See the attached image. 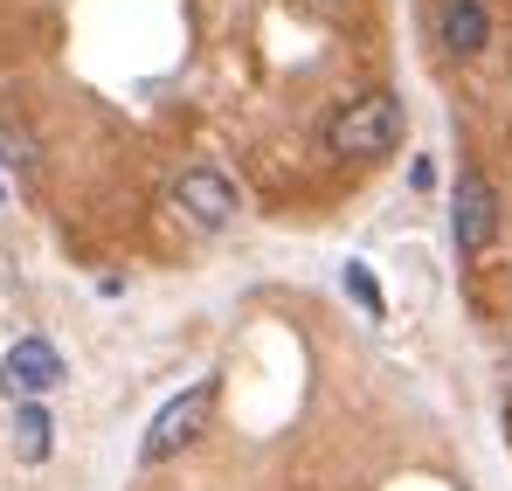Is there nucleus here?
I'll return each instance as SVG.
<instances>
[{"label":"nucleus","instance_id":"nucleus-10","mask_svg":"<svg viewBox=\"0 0 512 491\" xmlns=\"http://www.w3.org/2000/svg\"><path fill=\"white\" fill-rule=\"evenodd\" d=\"M506 436H512V395H506Z\"/></svg>","mask_w":512,"mask_h":491},{"label":"nucleus","instance_id":"nucleus-5","mask_svg":"<svg viewBox=\"0 0 512 491\" xmlns=\"http://www.w3.org/2000/svg\"><path fill=\"white\" fill-rule=\"evenodd\" d=\"M56 381H63V353L49 339H14L7 346V360H0V395L7 402H42Z\"/></svg>","mask_w":512,"mask_h":491},{"label":"nucleus","instance_id":"nucleus-7","mask_svg":"<svg viewBox=\"0 0 512 491\" xmlns=\"http://www.w3.org/2000/svg\"><path fill=\"white\" fill-rule=\"evenodd\" d=\"M49 436H56V429H49V409H42V402H21V409H14V457H21V464H42V457H49Z\"/></svg>","mask_w":512,"mask_h":491},{"label":"nucleus","instance_id":"nucleus-9","mask_svg":"<svg viewBox=\"0 0 512 491\" xmlns=\"http://www.w3.org/2000/svg\"><path fill=\"white\" fill-rule=\"evenodd\" d=\"M35 160H42L35 132H28V125H7V118H0V166H14V173H35Z\"/></svg>","mask_w":512,"mask_h":491},{"label":"nucleus","instance_id":"nucleus-3","mask_svg":"<svg viewBox=\"0 0 512 491\" xmlns=\"http://www.w3.org/2000/svg\"><path fill=\"white\" fill-rule=\"evenodd\" d=\"M492 236H499V187L478 166H464L457 173V201H450V243L464 256H478V249H492Z\"/></svg>","mask_w":512,"mask_h":491},{"label":"nucleus","instance_id":"nucleus-1","mask_svg":"<svg viewBox=\"0 0 512 491\" xmlns=\"http://www.w3.org/2000/svg\"><path fill=\"white\" fill-rule=\"evenodd\" d=\"M402 125H409V104L395 90H360L326 118V153L333 160H381L402 146Z\"/></svg>","mask_w":512,"mask_h":491},{"label":"nucleus","instance_id":"nucleus-4","mask_svg":"<svg viewBox=\"0 0 512 491\" xmlns=\"http://www.w3.org/2000/svg\"><path fill=\"white\" fill-rule=\"evenodd\" d=\"M173 208L194 222V229H229L236 222V180L222 173V166H187L180 180H173Z\"/></svg>","mask_w":512,"mask_h":491},{"label":"nucleus","instance_id":"nucleus-2","mask_svg":"<svg viewBox=\"0 0 512 491\" xmlns=\"http://www.w3.org/2000/svg\"><path fill=\"white\" fill-rule=\"evenodd\" d=\"M208 415H215V381H194L187 395H173L167 409L153 415V429H146V464H167L180 457L201 429H208Z\"/></svg>","mask_w":512,"mask_h":491},{"label":"nucleus","instance_id":"nucleus-6","mask_svg":"<svg viewBox=\"0 0 512 491\" xmlns=\"http://www.w3.org/2000/svg\"><path fill=\"white\" fill-rule=\"evenodd\" d=\"M436 42H443L450 56H478V49L492 42L485 0H436Z\"/></svg>","mask_w":512,"mask_h":491},{"label":"nucleus","instance_id":"nucleus-8","mask_svg":"<svg viewBox=\"0 0 512 491\" xmlns=\"http://www.w3.org/2000/svg\"><path fill=\"white\" fill-rule=\"evenodd\" d=\"M340 284H346V298H353V305H360V312H367L374 326L388 319V298H381V284H374V270H367L360 256H353V263H346V270H340Z\"/></svg>","mask_w":512,"mask_h":491}]
</instances>
